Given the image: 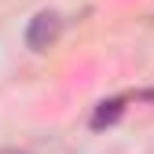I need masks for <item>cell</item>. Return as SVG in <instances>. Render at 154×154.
<instances>
[{
  "instance_id": "1",
  "label": "cell",
  "mask_w": 154,
  "mask_h": 154,
  "mask_svg": "<svg viewBox=\"0 0 154 154\" xmlns=\"http://www.w3.org/2000/svg\"><path fill=\"white\" fill-rule=\"evenodd\" d=\"M59 33H63V18L59 11H37L29 18V26H26V48L33 51H48L55 41H59Z\"/></svg>"
},
{
  "instance_id": "2",
  "label": "cell",
  "mask_w": 154,
  "mask_h": 154,
  "mask_svg": "<svg viewBox=\"0 0 154 154\" xmlns=\"http://www.w3.org/2000/svg\"><path fill=\"white\" fill-rule=\"evenodd\" d=\"M121 114H125V99H106V103L95 106V114H92V128L103 132V128H110V125H118Z\"/></svg>"
},
{
  "instance_id": "3",
  "label": "cell",
  "mask_w": 154,
  "mask_h": 154,
  "mask_svg": "<svg viewBox=\"0 0 154 154\" xmlns=\"http://www.w3.org/2000/svg\"><path fill=\"white\" fill-rule=\"evenodd\" d=\"M0 154H18V150H0Z\"/></svg>"
}]
</instances>
